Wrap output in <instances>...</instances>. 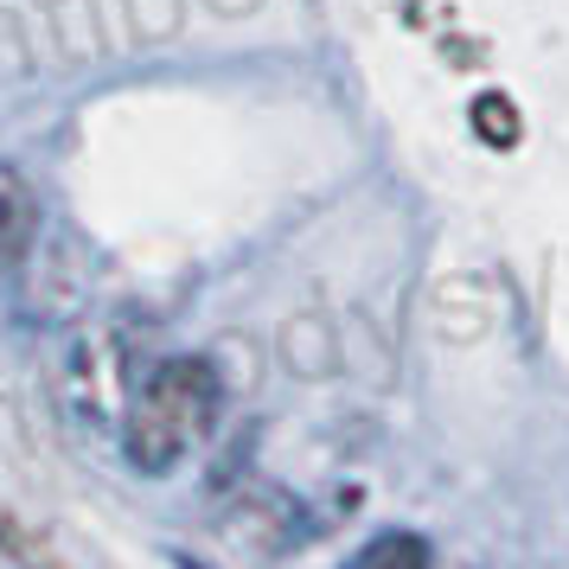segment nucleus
<instances>
[{
    "label": "nucleus",
    "instance_id": "7ed1b4c3",
    "mask_svg": "<svg viewBox=\"0 0 569 569\" xmlns=\"http://www.w3.org/2000/svg\"><path fill=\"white\" fill-rule=\"evenodd\" d=\"M346 569H429V543L416 538V531H385V538L365 543Z\"/></svg>",
    "mask_w": 569,
    "mask_h": 569
},
{
    "label": "nucleus",
    "instance_id": "f03ea898",
    "mask_svg": "<svg viewBox=\"0 0 569 569\" xmlns=\"http://www.w3.org/2000/svg\"><path fill=\"white\" fill-rule=\"evenodd\" d=\"M32 231H39V199H32V186L20 180V173H0V276L27 257Z\"/></svg>",
    "mask_w": 569,
    "mask_h": 569
},
{
    "label": "nucleus",
    "instance_id": "20e7f679",
    "mask_svg": "<svg viewBox=\"0 0 569 569\" xmlns=\"http://www.w3.org/2000/svg\"><path fill=\"white\" fill-rule=\"evenodd\" d=\"M473 129L506 148V141H518V109L506 103V97H480V103H473Z\"/></svg>",
    "mask_w": 569,
    "mask_h": 569
},
{
    "label": "nucleus",
    "instance_id": "f257e3e1",
    "mask_svg": "<svg viewBox=\"0 0 569 569\" xmlns=\"http://www.w3.org/2000/svg\"><path fill=\"white\" fill-rule=\"evenodd\" d=\"M211 410H218V385H211V365L199 359H167L141 385L134 397V416H129V455L148 473L173 467L192 448V441L211 429Z\"/></svg>",
    "mask_w": 569,
    "mask_h": 569
}]
</instances>
